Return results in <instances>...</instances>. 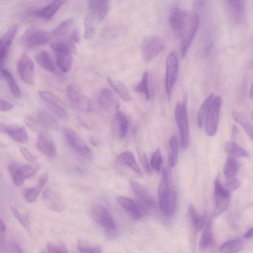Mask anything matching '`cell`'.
Wrapping results in <instances>:
<instances>
[{"label": "cell", "mask_w": 253, "mask_h": 253, "mask_svg": "<svg viewBox=\"0 0 253 253\" xmlns=\"http://www.w3.org/2000/svg\"><path fill=\"white\" fill-rule=\"evenodd\" d=\"M158 202L161 212L168 217L175 213L177 206L176 191L170 185L167 170H163L162 177L158 188Z\"/></svg>", "instance_id": "6da1fadb"}, {"label": "cell", "mask_w": 253, "mask_h": 253, "mask_svg": "<svg viewBox=\"0 0 253 253\" xmlns=\"http://www.w3.org/2000/svg\"><path fill=\"white\" fill-rule=\"evenodd\" d=\"M198 17L197 13L175 6L169 12V22L172 30L181 39L190 30Z\"/></svg>", "instance_id": "7a4b0ae2"}, {"label": "cell", "mask_w": 253, "mask_h": 253, "mask_svg": "<svg viewBox=\"0 0 253 253\" xmlns=\"http://www.w3.org/2000/svg\"><path fill=\"white\" fill-rule=\"evenodd\" d=\"M26 126L33 131L39 133L46 130H55L58 124L52 114L45 110H40L36 114H28L24 118Z\"/></svg>", "instance_id": "3957f363"}, {"label": "cell", "mask_w": 253, "mask_h": 253, "mask_svg": "<svg viewBox=\"0 0 253 253\" xmlns=\"http://www.w3.org/2000/svg\"><path fill=\"white\" fill-rule=\"evenodd\" d=\"M90 213L93 219L103 228L107 237L111 240L115 238L116 224L107 210L101 205H96L92 207Z\"/></svg>", "instance_id": "277c9868"}, {"label": "cell", "mask_w": 253, "mask_h": 253, "mask_svg": "<svg viewBox=\"0 0 253 253\" xmlns=\"http://www.w3.org/2000/svg\"><path fill=\"white\" fill-rule=\"evenodd\" d=\"M176 124L179 128L181 147L185 150L189 144V124L185 102H178L174 111Z\"/></svg>", "instance_id": "5b68a950"}, {"label": "cell", "mask_w": 253, "mask_h": 253, "mask_svg": "<svg viewBox=\"0 0 253 253\" xmlns=\"http://www.w3.org/2000/svg\"><path fill=\"white\" fill-rule=\"evenodd\" d=\"M62 132L67 143L74 151L88 160L92 158L91 149L76 131L70 128L64 127Z\"/></svg>", "instance_id": "8992f818"}, {"label": "cell", "mask_w": 253, "mask_h": 253, "mask_svg": "<svg viewBox=\"0 0 253 253\" xmlns=\"http://www.w3.org/2000/svg\"><path fill=\"white\" fill-rule=\"evenodd\" d=\"M39 169V165L17 163L9 164L8 168L13 182L16 186L22 185L25 179L35 174Z\"/></svg>", "instance_id": "52a82bcc"}, {"label": "cell", "mask_w": 253, "mask_h": 253, "mask_svg": "<svg viewBox=\"0 0 253 253\" xmlns=\"http://www.w3.org/2000/svg\"><path fill=\"white\" fill-rule=\"evenodd\" d=\"M222 102L220 96L213 97L207 113L205 120L206 131L210 136L214 135L217 131Z\"/></svg>", "instance_id": "ba28073f"}, {"label": "cell", "mask_w": 253, "mask_h": 253, "mask_svg": "<svg viewBox=\"0 0 253 253\" xmlns=\"http://www.w3.org/2000/svg\"><path fill=\"white\" fill-rule=\"evenodd\" d=\"M140 47L144 60L149 62L163 50L165 48V42L158 36H150L143 40Z\"/></svg>", "instance_id": "9c48e42d"}, {"label": "cell", "mask_w": 253, "mask_h": 253, "mask_svg": "<svg viewBox=\"0 0 253 253\" xmlns=\"http://www.w3.org/2000/svg\"><path fill=\"white\" fill-rule=\"evenodd\" d=\"M131 187L136 196V202L144 214L149 213L156 207V203L148 191L139 183L131 180Z\"/></svg>", "instance_id": "30bf717a"}, {"label": "cell", "mask_w": 253, "mask_h": 253, "mask_svg": "<svg viewBox=\"0 0 253 253\" xmlns=\"http://www.w3.org/2000/svg\"><path fill=\"white\" fill-rule=\"evenodd\" d=\"M215 206L213 214L217 216L225 211L230 202L231 192L222 184L217 177L214 183Z\"/></svg>", "instance_id": "8fae6325"}, {"label": "cell", "mask_w": 253, "mask_h": 253, "mask_svg": "<svg viewBox=\"0 0 253 253\" xmlns=\"http://www.w3.org/2000/svg\"><path fill=\"white\" fill-rule=\"evenodd\" d=\"M166 67L165 89L167 96L169 99L178 75V60L174 52H170L168 56Z\"/></svg>", "instance_id": "7c38bea8"}, {"label": "cell", "mask_w": 253, "mask_h": 253, "mask_svg": "<svg viewBox=\"0 0 253 253\" xmlns=\"http://www.w3.org/2000/svg\"><path fill=\"white\" fill-rule=\"evenodd\" d=\"M66 94L69 102L74 108L84 111H89L91 110L89 101L77 84L69 85L67 88Z\"/></svg>", "instance_id": "4fadbf2b"}, {"label": "cell", "mask_w": 253, "mask_h": 253, "mask_svg": "<svg viewBox=\"0 0 253 253\" xmlns=\"http://www.w3.org/2000/svg\"><path fill=\"white\" fill-rule=\"evenodd\" d=\"M51 37V34L47 31L31 28L24 34L22 42L26 46L34 47L46 44Z\"/></svg>", "instance_id": "5bb4252c"}, {"label": "cell", "mask_w": 253, "mask_h": 253, "mask_svg": "<svg viewBox=\"0 0 253 253\" xmlns=\"http://www.w3.org/2000/svg\"><path fill=\"white\" fill-rule=\"evenodd\" d=\"M39 95L54 115L62 119L68 118V113L62 102L57 96L48 91H40Z\"/></svg>", "instance_id": "9a60e30c"}, {"label": "cell", "mask_w": 253, "mask_h": 253, "mask_svg": "<svg viewBox=\"0 0 253 253\" xmlns=\"http://www.w3.org/2000/svg\"><path fill=\"white\" fill-rule=\"evenodd\" d=\"M17 70L21 79L26 84L34 85L35 74L33 61L26 54H23L20 57L18 64Z\"/></svg>", "instance_id": "2e32d148"}, {"label": "cell", "mask_w": 253, "mask_h": 253, "mask_svg": "<svg viewBox=\"0 0 253 253\" xmlns=\"http://www.w3.org/2000/svg\"><path fill=\"white\" fill-rule=\"evenodd\" d=\"M42 199L45 206L51 211L60 212L65 208V203L60 196L50 188L44 189Z\"/></svg>", "instance_id": "e0dca14e"}, {"label": "cell", "mask_w": 253, "mask_h": 253, "mask_svg": "<svg viewBox=\"0 0 253 253\" xmlns=\"http://www.w3.org/2000/svg\"><path fill=\"white\" fill-rule=\"evenodd\" d=\"M0 132L7 134L11 139L18 143H25L28 140L26 129L22 126L0 123Z\"/></svg>", "instance_id": "ac0fdd59"}, {"label": "cell", "mask_w": 253, "mask_h": 253, "mask_svg": "<svg viewBox=\"0 0 253 253\" xmlns=\"http://www.w3.org/2000/svg\"><path fill=\"white\" fill-rule=\"evenodd\" d=\"M225 2L227 12L231 20L237 24L242 23L246 13L244 1L227 0Z\"/></svg>", "instance_id": "d6986e66"}, {"label": "cell", "mask_w": 253, "mask_h": 253, "mask_svg": "<svg viewBox=\"0 0 253 253\" xmlns=\"http://www.w3.org/2000/svg\"><path fill=\"white\" fill-rule=\"evenodd\" d=\"M37 148L46 157L52 158L56 155V146L52 139L46 133H40L38 137Z\"/></svg>", "instance_id": "ffe728a7"}, {"label": "cell", "mask_w": 253, "mask_h": 253, "mask_svg": "<svg viewBox=\"0 0 253 253\" xmlns=\"http://www.w3.org/2000/svg\"><path fill=\"white\" fill-rule=\"evenodd\" d=\"M18 29L17 25H13L0 39V64H3Z\"/></svg>", "instance_id": "44dd1931"}, {"label": "cell", "mask_w": 253, "mask_h": 253, "mask_svg": "<svg viewBox=\"0 0 253 253\" xmlns=\"http://www.w3.org/2000/svg\"><path fill=\"white\" fill-rule=\"evenodd\" d=\"M117 201L133 218L139 219L144 215L136 201L124 196L118 197Z\"/></svg>", "instance_id": "7402d4cb"}, {"label": "cell", "mask_w": 253, "mask_h": 253, "mask_svg": "<svg viewBox=\"0 0 253 253\" xmlns=\"http://www.w3.org/2000/svg\"><path fill=\"white\" fill-rule=\"evenodd\" d=\"M89 11L93 19L95 18L99 21L104 19L109 9V1L108 0H91L88 1Z\"/></svg>", "instance_id": "603a6c76"}, {"label": "cell", "mask_w": 253, "mask_h": 253, "mask_svg": "<svg viewBox=\"0 0 253 253\" xmlns=\"http://www.w3.org/2000/svg\"><path fill=\"white\" fill-rule=\"evenodd\" d=\"M116 162L118 164L129 168L139 176L142 175L133 154L130 151H125L119 155L116 158Z\"/></svg>", "instance_id": "cb8c5ba5"}, {"label": "cell", "mask_w": 253, "mask_h": 253, "mask_svg": "<svg viewBox=\"0 0 253 253\" xmlns=\"http://www.w3.org/2000/svg\"><path fill=\"white\" fill-rule=\"evenodd\" d=\"M97 102L101 108L106 111L112 109L117 104L113 93L107 88L100 91L97 95Z\"/></svg>", "instance_id": "d4e9b609"}, {"label": "cell", "mask_w": 253, "mask_h": 253, "mask_svg": "<svg viewBox=\"0 0 253 253\" xmlns=\"http://www.w3.org/2000/svg\"><path fill=\"white\" fill-rule=\"evenodd\" d=\"M48 178V175L44 173L40 178L38 183L34 186L27 188L25 192V198L29 203L34 202L38 197Z\"/></svg>", "instance_id": "484cf974"}, {"label": "cell", "mask_w": 253, "mask_h": 253, "mask_svg": "<svg viewBox=\"0 0 253 253\" xmlns=\"http://www.w3.org/2000/svg\"><path fill=\"white\" fill-rule=\"evenodd\" d=\"M64 2L63 0H53L47 5L38 9L35 12L36 16L44 19H50Z\"/></svg>", "instance_id": "4316f807"}, {"label": "cell", "mask_w": 253, "mask_h": 253, "mask_svg": "<svg viewBox=\"0 0 253 253\" xmlns=\"http://www.w3.org/2000/svg\"><path fill=\"white\" fill-rule=\"evenodd\" d=\"M51 48L55 53L73 54L76 52V48L69 39L59 38L54 41L51 44Z\"/></svg>", "instance_id": "83f0119b"}, {"label": "cell", "mask_w": 253, "mask_h": 253, "mask_svg": "<svg viewBox=\"0 0 253 253\" xmlns=\"http://www.w3.org/2000/svg\"><path fill=\"white\" fill-rule=\"evenodd\" d=\"M239 168V164L235 157L229 156L225 163L223 173L226 181L236 178Z\"/></svg>", "instance_id": "f1b7e54d"}, {"label": "cell", "mask_w": 253, "mask_h": 253, "mask_svg": "<svg viewBox=\"0 0 253 253\" xmlns=\"http://www.w3.org/2000/svg\"><path fill=\"white\" fill-rule=\"evenodd\" d=\"M213 242V235L212 223L208 220L204 226V228L199 242V247L201 250H205L211 246Z\"/></svg>", "instance_id": "f546056e"}, {"label": "cell", "mask_w": 253, "mask_h": 253, "mask_svg": "<svg viewBox=\"0 0 253 253\" xmlns=\"http://www.w3.org/2000/svg\"><path fill=\"white\" fill-rule=\"evenodd\" d=\"M188 218L192 229L198 232L203 227L205 223L204 217L196 211L192 205L189 206L188 210Z\"/></svg>", "instance_id": "4dcf8cb0"}, {"label": "cell", "mask_w": 253, "mask_h": 253, "mask_svg": "<svg viewBox=\"0 0 253 253\" xmlns=\"http://www.w3.org/2000/svg\"><path fill=\"white\" fill-rule=\"evenodd\" d=\"M36 60L38 64L44 70L54 73L55 68L48 53L45 50L39 52L36 55Z\"/></svg>", "instance_id": "1f68e13d"}, {"label": "cell", "mask_w": 253, "mask_h": 253, "mask_svg": "<svg viewBox=\"0 0 253 253\" xmlns=\"http://www.w3.org/2000/svg\"><path fill=\"white\" fill-rule=\"evenodd\" d=\"M107 81L112 88L122 100L125 101L131 100V96L128 89L122 82L110 78H108Z\"/></svg>", "instance_id": "d6a6232c"}, {"label": "cell", "mask_w": 253, "mask_h": 253, "mask_svg": "<svg viewBox=\"0 0 253 253\" xmlns=\"http://www.w3.org/2000/svg\"><path fill=\"white\" fill-rule=\"evenodd\" d=\"M56 62L59 68L64 73H66L70 69L73 58L72 54L66 53H56Z\"/></svg>", "instance_id": "836d02e7"}, {"label": "cell", "mask_w": 253, "mask_h": 253, "mask_svg": "<svg viewBox=\"0 0 253 253\" xmlns=\"http://www.w3.org/2000/svg\"><path fill=\"white\" fill-rule=\"evenodd\" d=\"M118 133L120 138L124 137L128 130V122L125 114L120 111H117L115 116Z\"/></svg>", "instance_id": "e575fe53"}, {"label": "cell", "mask_w": 253, "mask_h": 253, "mask_svg": "<svg viewBox=\"0 0 253 253\" xmlns=\"http://www.w3.org/2000/svg\"><path fill=\"white\" fill-rule=\"evenodd\" d=\"M242 249V241L237 239L224 242L220 246L219 251L220 253H238Z\"/></svg>", "instance_id": "d590c367"}, {"label": "cell", "mask_w": 253, "mask_h": 253, "mask_svg": "<svg viewBox=\"0 0 253 253\" xmlns=\"http://www.w3.org/2000/svg\"><path fill=\"white\" fill-rule=\"evenodd\" d=\"M78 248L81 253H101V246L80 239L77 242Z\"/></svg>", "instance_id": "8d00e7d4"}, {"label": "cell", "mask_w": 253, "mask_h": 253, "mask_svg": "<svg viewBox=\"0 0 253 253\" xmlns=\"http://www.w3.org/2000/svg\"><path fill=\"white\" fill-rule=\"evenodd\" d=\"M232 114L235 121L242 125L247 134L252 139L253 126L247 118L242 113L236 111H233Z\"/></svg>", "instance_id": "74e56055"}, {"label": "cell", "mask_w": 253, "mask_h": 253, "mask_svg": "<svg viewBox=\"0 0 253 253\" xmlns=\"http://www.w3.org/2000/svg\"><path fill=\"white\" fill-rule=\"evenodd\" d=\"M226 151L233 157H247L248 152L234 142L228 141L225 146Z\"/></svg>", "instance_id": "f35d334b"}, {"label": "cell", "mask_w": 253, "mask_h": 253, "mask_svg": "<svg viewBox=\"0 0 253 253\" xmlns=\"http://www.w3.org/2000/svg\"><path fill=\"white\" fill-rule=\"evenodd\" d=\"M213 97V93L210 94L204 101L199 110L197 116V125L200 128L203 127L204 126L207 113Z\"/></svg>", "instance_id": "ab89813d"}, {"label": "cell", "mask_w": 253, "mask_h": 253, "mask_svg": "<svg viewBox=\"0 0 253 253\" xmlns=\"http://www.w3.org/2000/svg\"><path fill=\"white\" fill-rule=\"evenodd\" d=\"M134 90L136 92L143 94L146 99L149 100L150 98L151 94L149 88V74L147 72H145L143 73L140 81L134 86Z\"/></svg>", "instance_id": "60d3db41"}, {"label": "cell", "mask_w": 253, "mask_h": 253, "mask_svg": "<svg viewBox=\"0 0 253 253\" xmlns=\"http://www.w3.org/2000/svg\"><path fill=\"white\" fill-rule=\"evenodd\" d=\"M3 79L6 81L12 95L16 98L21 96V91L10 72L6 69L3 71Z\"/></svg>", "instance_id": "b9f144b4"}, {"label": "cell", "mask_w": 253, "mask_h": 253, "mask_svg": "<svg viewBox=\"0 0 253 253\" xmlns=\"http://www.w3.org/2000/svg\"><path fill=\"white\" fill-rule=\"evenodd\" d=\"M169 146L171 149V153L169 155V161L170 166L174 167L178 161V143L175 136L173 135L169 141Z\"/></svg>", "instance_id": "7bdbcfd3"}, {"label": "cell", "mask_w": 253, "mask_h": 253, "mask_svg": "<svg viewBox=\"0 0 253 253\" xmlns=\"http://www.w3.org/2000/svg\"><path fill=\"white\" fill-rule=\"evenodd\" d=\"M73 23V20L71 18L64 20L53 31L52 35L55 37L64 35L69 30Z\"/></svg>", "instance_id": "ee69618b"}, {"label": "cell", "mask_w": 253, "mask_h": 253, "mask_svg": "<svg viewBox=\"0 0 253 253\" xmlns=\"http://www.w3.org/2000/svg\"><path fill=\"white\" fill-rule=\"evenodd\" d=\"M10 210L14 217L26 230H29L30 224L28 217L26 215L22 214L14 206H11Z\"/></svg>", "instance_id": "f6af8a7d"}, {"label": "cell", "mask_w": 253, "mask_h": 253, "mask_svg": "<svg viewBox=\"0 0 253 253\" xmlns=\"http://www.w3.org/2000/svg\"><path fill=\"white\" fill-rule=\"evenodd\" d=\"M163 163V158L160 149L157 148L154 152L150 161V166L152 169L157 172L160 171Z\"/></svg>", "instance_id": "bcb514c9"}, {"label": "cell", "mask_w": 253, "mask_h": 253, "mask_svg": "<svg viewBox=\"0 0 253 253\" xmlns=\"http://www.w3.org/2000/svg\"><path fill=\"white\" fill-rule=\"evenodd\" d=\"M46 247L48 253H68L67 248L63 242H49Z\"/></svg>", "instance_id": "7dc6e473"}, {"label": "cell", "mask_w": 253, "mask_h": 253, "mask_svg": "<svg viewBox=\"0 0 253 253\" xmlns=\"http://www.w3.org/2000/svg\"><path fill=\"white\" fill-rule=\"evenodd\" d=\"M93 18L90 15L87 16L84 19V37L86 39L91 38L94 34V28L93 22Z\"/></svg>", "instance_id": "c3c4849f"}, {"label": "cell", "mask_w": 253, "mask_h": 253, "mask_svg": "<svg viewBox=\"0 0 253 253\" xmlns=\"http://www.w3.org/2000/svg\"><path fill=\"white\" fill-rule=\"evenodd\" d=\"M6 225L0 218V251L3 253L7 252V243L5 238Z\"/></svg>", "instance_id": "681fc988"}, {"label": "cell", "mask_w": 253, "mask_h": 253, "mask_svg": "<svg viewBox=\"0 0 253 253\" xmlns=\"http://www.w3.org/2000/svg\"><path fill=\"white\" fill-rule=\"evenodd\" d=\"M138 156L141 164L144 169L145 171L148 174L151 173V169L149 163L148 161L146 155L142 151H138Z\"/></svg>", "instance_id": "f907efd6"}, {"label": "cell", "mask_w": 253, "mask_h": 253, "mask_svg": "<svg viewBox=\"0 0 253 253\" xmlns=\"http://www.w3.org/2000/svg\"><path fill=\"white\" fill-rule=\"evenodd\" d=\"M224 185L231 192L238 188L241 185V182L238 179L235 178L233 180L226 181V184Z\"/></svg>", "instance_id": "816d5d0a"}, {"label": "cell", "mask_w": 253, "mask_h": 253, "mask_svg": "<svg viewBox=\"0 0 253 253\" xmlns=\"http://www.w3.org/2000/svg\"><path fill=\"white\" fill-rule=\"evenodd\" d=\"M7 251L10 253H23L22 249L19 245L12 241L7 244Z\"/></svg>", "instance_id": "f5cc1de1"}, {"label": "cell", "mask_w": 253, "mask_h": 253, "mask_svg": "<svg viewBox=\"0 0 253 253\" xmlns=\"http://www.w3.org/2000/svg\"><path fill=\"white\" fill-rule=\"evenodd\" d=\"M20 152L22 156L28 161L31 163L36 162L35 157L29 151V150L24 147H21L20 149Z\"/></svg>", "instance_id": "db71d44e"}, {"label": "cell", "mask_w": 253, "mask_h": 253, "mask_svg": "<svg viewBox=\"0 0 253 253\" xmlns=\"http://www.w3.org/2000/svg\"><path fill=\"white\" fill-rule=\"evenodd\" d=\"M13 108V105L11 103L0 99V111L2 112H7L11 110Z\"/></svg>", "instance_id": "11a10c76"}, {"label": "cell", "mask_w": 253, "mask_h": 253, "mask_svg": "<svg viewBox=\"0 0 253 253\" xmlns=\"http://www.w3.org/2000/svg\"><path fill=\"white\" fill-rule=\"evenodd\" d=\"M72 42L78 43L80 42V34L78 28H75L73 30L70 35V39Z\"/></svg>", "instance_id": "9f6ffc18"}, {"label": "cell", "mask_w": 253, "mask_h": 253, "mask_svg": "<svg viewBox=\"0 0 253 253\" xmlns=\"http://www.w3.org/2000/svg\"><path fill=\"white\" fill-rule=\"evenodd\" d=\"M91 143L95 147H99L101 145L100 139L96 136H92L90 138Z\"/></svg>", "instance_id": "6f0895ef"}, {"label": "cell", "mask_w": 253, "mask_h": 253, "mask_svg": "<svg viewBox=\"0 0 253 253\" xmlns=\"http://www.w3.org/2000/svg\"><path fill=\"white\" fill-rule=\"evenodd\" d=\"M253 228L252 227L245 233L244 238L246 239H250L253 238Z\"/></svg>", "instance_id": "680465c9"}, {"label": "cell", "mask_w": 253, "mask_h": 253, "mask_svg": "<svg viewBox=\"0 0 253 253\" xmlns=\"http://www.w3.org/2000/svg\"><path fill=\"white\" fill-rule=\"evenodd\" d=\"M41 253H46V252H45L42 251V252Z\"/></svg>", "instance_id": "91938a15"}]
</instances>
